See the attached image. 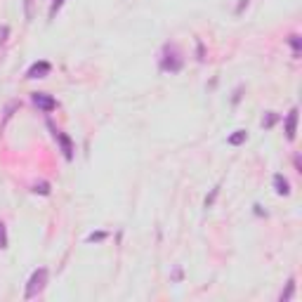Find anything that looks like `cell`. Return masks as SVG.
<instances>
[{"mask_svg":"<svg viewBox=\"0 0 302 302\" xmlns=\"http://www.w3.org/2000/svg\"><path fill=\"white\" fill-rule=\"evenodd\" d=\"M50 71H52V64H50V62H45V59H40V62H33V64L28 66L26 78H28V80H33V78H45V76H50Z\"/></svg>","mask_w":302,"mask_h":302,"instance_id":"5","label":"cell"},{"mask_svg":"<svg viewBox=\"0 0 302 302\" xmlns=\"http://www.w3.org/2000/svg\"><path fill=\"white\" fill-rule=\"evenodd\" d=\"M7 36H10V28L0 26V43H5V40H7Z\"/></svg>","mask_w":302,"mask_h":302,"instance_id":"20","label":"cell"},{"mask_svg":"<svg viewBox=\"0 0 302 302\" xmlns=\"http://www.w3.org/2000/svg\"><path fill=\"white\" fill-rule=\"evenodd\" d=\"M64 2H66V0H52V5H50V19H52L54 14L62 10V5H64Z\"/></svg>","mask_w":302,"mask_h":302,"instance_id":"15","label":"cell"},{"mask_svg":"<svg viewBox=\"0 0 302 302\" xmlns=\"http://www.w3.org/2000/svg\"><path fill=\"white\" fill-rule=\"evenodd\" d=\"M298 109H290V114L286 116V139L293 142L295 139V132H298Z\"/></svg>","mask_w":302,"mask_h":302,"instance_id":"6","label":"cell"},{"mask_svg":"<svg viewBox=\"0 0 302 302\" xmlns=\"http://www.w3.org/2000/svg\"><path fill=\"white\" fill-rule=\"evenodd\" d=\"M246 139H248V132H246V130H236L234 135H229V139H227V142H229L232 146H241Z\"/></svg>","mask_w":302,"mask_h":302,"instance_id":"8","label":"cell"},{"mask_svg":"<svg viewBox=\"0 0 302 302\" xmlns=\"http://www.w3.org/2000/svg\"><path fill=\"white\" fill-rule=\"evenodd\" d=\"M106 238V232H92L90 236H88V241L90 243H97V241H104Z\"/></svg>","mask_w":302,"mask_h":302,"instance_id":"16","label":"cell"},{"mask_svg":"<svg viewBox=\"0 0 302 302\" xmlns=\"http://www.w3.org/2000/svg\"><path fill=\"white\" fill-rule=\"evenodd\" d=\"M274 189H276V194H279V196H288V194H290L288 180H286L283 175H274Z\"/></svg>","mask_w":302,"mask_h":302,"instance_id":"7","label":"cell"},{"mask_svg":"<svg viewBox=\"0 0 302 302\" xmlns=\"http://www.w3.org/2000/svg\"><path fill=\"white\" fill-rule=\"evenodd\" d=\"M293 293H295V279H290V281H288V286H286V290L279 295V300H281V302H288L290 298H293Z\"/></svg>","mask_w":302,"mask_h":302,"instance_id":"11","label":"cell"},{"mask_svg":"<svg viewBox=\"0 0 302 302\" xmlns=\"http://www.w3.org/2000/svg\"><path fill=\"white\" fill-rule=\"evenodd\" d=\"M5 248H7V227L0 220V250H5Z\"/></svg>","mask_w":302,"mask_h":302,"instance_id":"13","label":"cell"},{"mask_svg":"<svg viewBox=\"0 0 302 302\" xmlns=\"http://www.w3.org/2000/svg\"><path fill=\"white\" fill-rule=\"evenodd\" d=\"M45 283H47V269H45V267H40V269H36V272L31 274V279H28L24 298H26V300L38 298L40 293H43V288H45Z\"/></svg>","mask_w":302,"mask_h":302,"instance_id":"2","label":"cell"},{"mask_svg":"<svg viewBox=\"0 0 302 302\" xmlns=\"http://www.w3.org/2000/svg\"><path fill=\"white\" fill-rule=\"evenodd\" d=\"M47 128L52 130L54 139H57V142H59V146H62V151H64V158H66V161H71V158H73V142H71V137H69L66 132L57 130L52 123H47Z\"/></svg>","mask_w":302,"mask_h":302,"instance_id":"3","label":"cell"},{"mask_svg":"<svg viewBox=\"0 0 302 302\" xmlns=\"http://www.w3.org/2000/svg\"><path fill=\"white\" fill-rule=\"evenodd\" d=\"M279 120H281V116H279V114H274V111H267V114L262 116V128H274Z\"/></svg>","mask_w":302,"mask_h":302,"instance_id":"9","label":"cell"},{"mask_svg":"<svg viewBox=\"0 0 302 302\" xmlns=\"http://www.w3.org/2000/svg\"><path fill=\"white\" fill-rule=\"evenodd\" d=\"M33 5H36V0H24V12H26V19H33V17H36Z\"/></svg>","mask_w":302,"mask_h":302,"instance_id":"14","label":"cell"},{"mask_svg":"<svg viewBox=\"0 0 302 302\" xmlns=\"http://www.w3.org/2000/svg\"><path fill=\"white\" fill-rule=\"evenodd\" d=\"M196 47H198V62H203V59H206V50H203V43H201V40H196Z\"/></svg>","mask_w":302,"mask_h":302,"instance_id":"19","label":"cell"},{"mask_svg":"<svg viewBox=\"0 0 302 302\" xmlns=\"http://www.w3.org/2000/svg\"><path fill=\"white\" fill-rule=\"evenodd\" d=\"M217 194H220V189H217V186H215V189H212V191H210V196L206 198V208H210V206H212V201H215V198H217Z\"/></svg>","mask_w":302,"mask_h":302,"instance_id":"18","label":"cell"},{"mask_svg":"<svg viewBox=\"0 0 302 302\" xmlns=\"http://www.w3.org/2000/svg\"><path fill=\"white\" fill-rule=\"evenodd\" d=\"M243 7H248V0H241V2H238V5H236V14L243 12Z\"/></svg>","mask_w":302,"mask_h":302,"instance_id":"21","label":"cell"},{"mask_svg":"<svg viewBox=\"0 0 302 302\" xmlns=\"http://www.w3.org/2000/svg\"><path fill=\"white\" fill-rule=\"evenodd\" d=\"M182 66H184V59L180 57L177 47L175 45H165V50L161 54V69L170 71V73H177V71H182Z\"/></svg>","mask_w":302,"mask_h":302,"instance_id":"1","label":"cell"},{"mask_svg":"<svg viewBox=\"0 0 302 302\" xmlns=\"http://www.w3.org/2000/svg\"><path fill=\"white\" fill-rule=\"evenodd\" d=\"M31 102L38 106L40 111H45V114H50V111L57 109V99L50 97V94H45V92H33V94H31Z\"/></svg>","mask_w":302,"mask_h":302,"instance_id":"4","label":"cell"},{"mask_svg":"<svg viewBox=\"0 0 302 302\" xmlns=\"http://www.w3.org/2000/svg\"><path fill=\"white\" fill-rule=\"evenodd\" d=\"M17 106H19V104H17V102H12V104H10L7 109H5V118H2V125H5L7 120H10V116H12V111L17 109Z\"/></svg>","mask_w":302,"mask_h":302,"instance_id":"17","label":"cell"},{"mask_svg":"<svg viewBox=\"0 0 302 302\" xmlns=\"http://www.w3.org/2000/svg\"><path fill=\"white\" fill-rule=\"evenodd\" d=\"M33 194H40V196H47L50 194V182H38L33 184V189H31Z\"/></svg>","mask_w":302,"mask_h":302,"instance_id":"12","label":"cell"},{"mask_svg":"<svg viewBox=\"0 0 302 302\" xmlns=\"http://www.w3.org/2000/svg\"><path fill=\"white\" fill-rule=\"evenodd\" d=\"M288 43H290V47H293V54H295V59L300 57V50H302V38L298 36V33H293L288 38Z\"/></svg>","mask_w":302,"mask_h":302,"instance_id":"10","label":"cell"},{"mask_svg":"<svg viewBox=\"0 0 302 302\" xmlns=\"http://www.w3.org/2000/svg\"><path fill=\"white\" fill-rule=\"evenodd\" d=\"M295 170L302 172V165H300V156H295Z\"/></svg>","mask_w":302,"mask_h":302,"instance_id":"22","label":"cell"}]
</instances>
